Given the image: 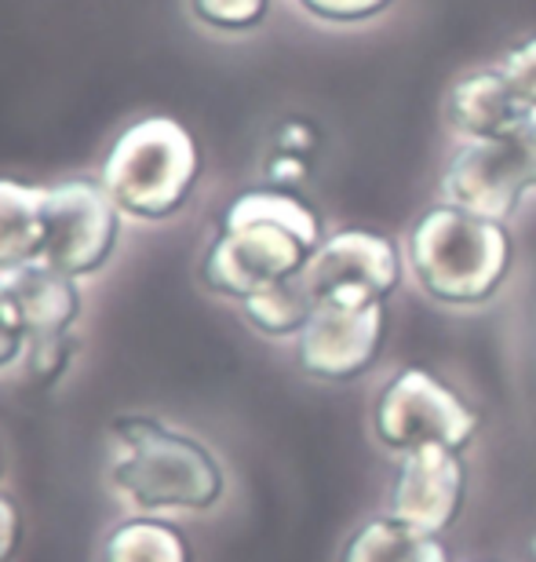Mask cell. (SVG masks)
Listing matches in <instances>:
<instances>
[{
	"label": "cell",
	"mask_w": 536,
	"mask_h": 562,
	"mask_svg": "<svg viewBox=\"0 0 536 562\" xmlns=\"http://www.w3.org/2000/svg\"><path fill=\"white\" fill-rule=\"evenodd\" d=\"M128 216L110 198L103 179L62 176L48 183V249L44 260L77 281H95L114 267Z\"/></svg>",
	"instance_id": "8992f818"
},
{
	"label": "cell",
	"mask_w": 536,
	"mask_h": 562,
	"mask_svg": "<svg viewBox=\"0 0 536 562\" xmlns=\"http://www.w3.org/2000/svg\"><path fill=\"white\" fill-rule=\"evenodd\" d=\"M406 274V249L390 234L373 227H340L326 234L299 281L315 303L332 296L390 303Z\"/></svg>",
	"instance_id": "9c48e42d"
},
{
	"label": "cell",
	"mask_w": 536,
	"mask_h": 562,
	"mask_svg": "<svg viewBox=\"0 0 536 562\" xmlns=\"http://www.w3.org/2000/svg\"><path fill=\"white\" fill-rule=\"evenodd\" d=\"M478 409L453 384L423 366L395 369L373 402V438L387 457L442 446L467 453L478 438Z\"/></svg>",
	"instance_id": "5b68a950"
},
{
	"label": "cell",
	"mask_w": 536,
	"mask_h": 562,
	"mask_svg": "<svg viewBox=\"0 0 536 562\" xmlns=\"http://www.w3.org/2000/svg\"><path fill=\"white\" fill-rule=\"evenodd\" d=\"M321 146L318 128L304 117H288L282 128L271 136L263 157V183L304 190L310 168H315V154Z\"/></svg>",
	"instance_id": "e0dca14e"
},
{
	"label": "cell",
	"mask_w": 536,
	"mask_h": 562,
	"mask_svg": "<svg viewBox=\"0 0 536 562\" xmlns=\"http://www.w3.org/2000/svg\"><path fill=\"white\" fill-rule=\"evenodd\" d=\"M22 541H26V519H22V508L8 490H0V562H19Z\"/></svg>",
	"instance_id": "7402d4cb"
},
{
	"label": "cell",
	"mask_w": 536,
	"mask_h": 562,
	"mask_svg": "<svg viewBox=\"0 0 536 562\" xmlns=\"http://www.w3.org/2000/svg\"><path fill=\"white\" fill-rule=\"evenodd\" d=\"M277 0H183L186 19L212 37H252L274 15Z\"/></svg>",
	"instance_id": "ac0fdd59"
},
{
	"label": "cell",
	"mask_w": 536,
	"mask_h": 562,
	"mask_svg": "<svg viewBox=\"0 0 536 562\" xmlns=\"http://www.w3.org/2000/svg\"><path fill=\"white\" fill-rule=\"evenodd\" d=\"M15 289V296L30 322V358L22 366V376L37 391H55L73 373L77 358L84 351V314L88 296L84 281L55 271L48 263L22 267L15 274H4Z\"/></svg>",
	"instance_id": "52a82bcc"
},
{
	"label": "cell",
	"mask_w": 536,
	"mask_h": 562,
	"mask_svg": "<svg viewBox=\"0 0 536 562\" xmlns=\"http://www.w3.org/2000/svg\"><path fill=\"white\" fill-rule=\"evenodd\" d=\"M8 468H11L8 442H4V435H0V490H4V482H8Z\"/></svg>",
	"instance_id": "cb8c5ba5"
},
{
	"label": "cell",
	"mask_w": 536,
	"mask_h": 562,
	"mask_svg": "<svg viewBox=\"0 0 536 562\" xmlns=\"http://www.w3.org/2000/svg\"><path fill=\"white\" fill-rule=\"evenodd\" d=\"M533 110L522 103L497 63L467 66L445 85L442 121L456 143H489L515 132Z\"/></svg>",
	"instance_id": "7c38bea8"
},
{
	"label": "cell",
	"mask_w": 536,
	"mask_h": 562,
	"mask_svg": "<svg viewBox=\"0 0 536 562\" xmlns=\"http://www.w3.org/2000/svg\"><path fill=\"white\" fill-rule=\"evenodd\" d=\"M478 562H489V559H478Z\"/></svg>",
	"instance_id": "484cf974"
},
{
	"label": "cell",
	"mask_w": 536,
	"mask_h": 562,
	"mask_svg": "<svg viewBox=\"0 0 536 562\" xmlns=\"http://www.w3.org/2000/svg\"><path fill=\"white\" fill-rule=\"evenodd\" d=\"M95 562H197V548L175 519L121 512L99 530Z\"/></svg>",
	"instance_id": "5bb4252c"
},
{
	"label": "cell",
	"mask_w": 536,
	"mask_h": 562,
	"mask_svg": "<svg viewBox=\"0 0 536 562\" xmlns=\"http://www.w3.org/2000/svg\"><path fill=\"white\" fill-rule=\"evenodd\" d=\"M387 344V303L332 296L315 303L293 344L296 369L318 384H354L379 362Z\"/></svg>",
	"instance_id": "ba28073f"
},
{
	"label": "cell",
	"mask_w": 536,
	"mask_h": 562,
	"mask_svg": "<svg viewBox=\"0 0 536 562\" xmlns=\"http://www.w3.org/2000/svg\"><path fill=\"white\" fill-rule=\"evenodd\" d=\"M30 322L26 311L11 289V281L0 274V380L22 373L30 358Z\"/></svg>",
	"instance_id": "d6986e66"
},
{
	"label": "cell",
	"mask_w": 536,
	"mask_h": 562,
	"mask_svg": "<svg viewBox=\"0 0 536 562\" xmlns=\"http://www.w3.org/2000/svg\"><path fill=\"white\" fill-rule=\"evenodd\" d=\"M467 486H471V468H467L464 453L423 446L417 453L395 460V475L387 486V515L412 530L445 537L467 508Z\"/></svg>",
	"instance_id": "30bf717a"
},
{
	"label": "cell",
	"mask_w": 536,
	"mask_h": 562,
	"mask_svg": "<svg viewBox=\"0 0 536 562\" xmlns=\"http://www.w3.org/2000/svg\"><path fill=\"white\" fill-rule=\"evenodd\" d=\"M238 314L260 340L296 344L315 314V300L304 289V281H282V285L260 289L249 300H241Z\"/></svg>",
	"instance_id": "2e32d148"
},
{
	"label": "cell",
	"mask_w": 536,
	"mask_h": 562,
	"mask_svg": "<svg viewBox=\"0 0 536 562\" xmlns=\"http://www.w3.org/2000/svg\"><path fill=\"white\" fill-rule=\"evenodd\" d=\"M337 562H449L442 537L412 530L390 515H368L343 537Z\"/></svg>",
	"instance_id": "9a60e30c"
},
{
	"label": "cell",
	"mask_w": 536,
	"mask_h": 562,
	"mask_svg": "<svg viewBox=\"0 0 536 562\" xmlns=\"http://www.w3.org/2000/svg\"><path fill=\"white\" fill-rule=\"evenodd\" d=\"M497 66L511 81V88L518 92L522 103L536 110V33H526V37H518L515 44H508Z\"/></svg>",
	"instance_id": "44dd1931"
},
{
	"label": "cell",
	"mask_w": 536,
	"mask_h": 562,
	"mask_svg": "<svg viewBox=\"0 0 536 562\" xmlns=\"http://www.w3.org/2000/svg\"><path fill=\"white\" fill-rule=\"evenodd\" d=\"M504 139L511 146V154L518 157V168H522V176H526L529 194H536V110L515 132H508Z\"/></svg>",
	"instance_id": "603a6c76"
},
{
	"label": "cell",
	"mask_w": 536,
	"mask_h": 562,
	"mask_svg": "<svg viewBox=\"0 0 536 562\" xmlns=\"http://www.w3.org/2000/svg\"><path fill=\"white\" fill-rule=\"evenodd\" d=\"M326 234V220L304 190L244 187L223 205L197 256V285L238 307L252 292L304 278Z\"/></svg>",
	"instance_id": "7a4b0ae2"
},
{
	"label": "cell",
	"mask_w": 536,
	"mask_h": 562,
	"mask_svg": "<svg viewBox=\"0 0 536 562\" xmlns=\"http://www.w3.org/2000/svg\"><path fill=\"white\" fill-rule=\"evenodd\" d=\"M103 490L132 515L208 519L230 497V468L194 427L150 409H125L103 435Z\"/></svg>",
	"instance_id": "6da1fadb"
},
{
	"label": "cell",
	"mask_w": 536,
	"mask_h": 562,
	"mask_svg": "<svg viewBox=\"0 0 536 562\" xmlns=\"http://www.w3.org/2000/svg\"><path fill=\"white\" fill-rule=\"evenodd\" d=\"M406 271L434 307L482 311L504 292L515 267V234L508 223L434 201L409 223Z\"/></svg>",
	"instance_id": "3957f363"
},
{
	"label": "cell",
	"mask_w": 536,
	"mask_h": 562,
	"mask_svg": "<svg viewBox=\"0 0 536 562\" xmlns=\"http://www.w3.org/2000/svg\"><path fill=\"white\" fill-rule=\"evenodd\" d=\"M95 176L110 198L139 227L175 223L194 205L205 179V150L172 114H139L110 139Z\"/></svg>",
	"instance_id": "277c9868"
},
{
	"label": "cell",
	"mask_w": 536,
	"mask_h": 562,
	"mask_svg": "<svg viewBox=\"0 0 536 562\" xmlns=\"http://www.w3.org/2000/svg\"><path fill=\"white\" fill-rule=\"evenodd\" d=\"M438 190L445 205L497 223L515 220L522 201L529 198L526 176H522L518 157L511 154L508 139L456 143L442 165Z\"/></svg>",
	"instance_id": "8fae6325"
},
{
	"label": "cell",
	"mask_w": 536,
	"mask_h": 562,
	"mask_svg": "<svg viewBox=\"0 0 536 562\" xmlns=\"http://www.w3.org/2000/svg\"><path fill=\"white\" fill-rule=\"evenodd\" d=\"M529 548H533V555H536V537H533V544H529Z\"/></svg>",
	"instance_id": "d4e9b609"
},
{
	"label": "cell",
	"mask_w": 536,
	"mask_h": 562,
	"mask_svg": "<svg viewBox=\"0 0 536 562\" xmlns=\"http://www.w3.org/2000/svg\"><path fill=\"white\" fill-rule=\"evenodd\" d=\"M48 249V183L0 176V274L44 260Z\"/></svg>",
	"instance_id": "4fadbf2b"
},
{
	"label": "cell",
	"mask_w": 536,
	"mask_h": 562,
	"mask_svg": "<svg viewBox=\"0 0 536 562\" xmlns=\"http://www.w3.org/2000/svg\"><path fill=\"white\" fill-rule=\"evenodd\" d=\"M398 0H293L299 15H307L318 26L329 30H357L373 26L376 19H384Z\"/></svg>",
	"instance_id": "ffe728a7"
}]
</instances>
